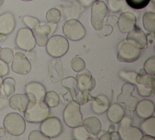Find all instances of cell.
Wrapping results in <instances>:
<instances>
[{
  "label": "cell",
  "mask_w": 155,
  "mask_h": 140,
  "mask_svg": "<svg viewBox=\"0 0 155 140\" xmlns=\"http://www.w3.org/2000/svg\"><path fill=\"white\" fill-rule=\"evenodd\" d=\"M126 40L129 44L140 49H146L148 47V38L146 34L136 27L128 33Z\"/></svg>",
  "instance_id": "16"
},
{
  "label": "cell",
  "mask_w": 155,
  "mask_h": 140,
  "mask_svg": "<svg viewBox=\"0 0 155 140\" xmlns=\"http://www.w3.org/2000/svg\"><path fill=\"white\" fill-rule=\"evenodd\" d=\"M71 64L72 69L76 72L82 71L85 68V61L80 57H75L73 58V60H71Z\"/></svg>",
  "instance_id": "36"
},
{
  "label": "cell",
  "mask_w": 155,
  "mask_h": 140,
  "mask_svg": "<svg viewBox=\"0 0 155 140\" xmlns=\"http://www.w3.org/2000/svg\"><path fill=\"white\" fill-rule=\"evenodd\" d=\"M128 6L132 9L141 10L145 8L151 0H125Z\"/></svg>",
  "instance_id": "33"
},
{
  "label": "cell",
  "mask_w": 155,
  "mask_h": 140,
  "mask_svg": "<svg viewBox=\"0 0 155 140\" xmlns=\"http://www.w3.org/2000/svg\"><path fill=\"white\" fill-rule=\"evenodd\" d=\"M16 21L14 15L7 12L0 15V34L9 35L14 31Z\"/></svg>",
  "instance_id": "19"
},
{
  "label": "cell",
  "mask_w": 155,
  "mask_h": 140,
  "mask_svg": "<svg viewBox=\"0 0 155 140\" xmlns=\"http://www.w3.org/2000/svg\"><path fill=\"white\" fill-rule=\"evenodd\" d=\"M137 18L135 15L130 12H125L120 15L117 24L120 31L122 33H129L136 27Z\"/></svg>",
  "instance_id": "18"
},
{
  "label": "cell",
  "mask_w": 155,
  "mask_h": 140,
  "mask_svg": "<svg viewBox=\"0 0 155 140\" xmlns=\"http://www.w3.org/2000/svg\"><path fill=\"white\" fill-rule=\"evenodd\" d=\"M4 0H0V8H1V6H2V4H4Z\"/></svg>",
  "instance_id": "53"
},
{
  "label": "cell",
  "mask_w": 155,
  "mask_h": 140,
  "mask_svg": "<svg viewBox=\"0 0 155 140\" xmlns=\"http://www.w3.org/2000/svg\"><path fill=\"white\" fill-rule=\"evenodd\" d=\"M61 85L69 92L73 101L78 103L80 105H84L89 100V94L84 93L79 90L77 84L76 79L73 77H68L61 80Z\"/></svg>",
  "instance_id": "10"
},
{
  "label": "cell",
  "mask_w": 155,
  "mask_h": 140,
  "mask_svg": "<svg viewBox=\"0 0 155 140\" xmlns=\"http://www.w3.org/2000/svg\"><path fill=\"white\" fill-rule=\"evenodd\" d=\"M4 127L10 135L19 136L25 131V119L17 113H10L4 118Z\"/></svg>",
  "instance_id": "3"
},
{
  "label": "cell",
  "mask_w": 155,
  "mask_h": 140,
  "mask_svg": "<svg viewBox=\"0 0 155 140\" xmlns=\"http://www.w3.org/2000/svg\"><path fill=\"white\" fill-rule=\"evenodd\" d=\"M140 130L143 133L155 137V118L150 116L145 119L140 125Z\"/></svg>",
  "instance_id": "27"
},
{
  "label": "cell",
  "mask_w": 155,
  "mask_h": 140,
  "mask_svg": "<svg viewBox=\"0 0 155 140\" xmlns=\"http://www.w3.org/2000/svg\"><path fill=\"white\" fill-rule=\"evenodd\" d=\"M140 55L141 49L129 44L127 40L122 41L118 46L117 60L120 62H134L140 58Z\"/></svg>",
  "instance_id": "9"
},
{
  "label": "cell",
  "mask_w": 155,
  "mask_h": 140,
  "mask_svg": "<svg viewBox=\"0 0 155 140\" xmlns=\"http://www.w3.org/2000/svg\"><path fill=\"white\" fill-rule=\"evenodd\" d=\"M152 2H153V3H154V2H155V0H152Z\"/></svg>",
  "instance_id": "55"
},
{
  "label": "cell",
  "mask_w": 155,
  "mask_h": 140,
  "mask_svg": "<svg viewBox=\"0 0 155 140\" xmlns=\"http://www.w3.org/2000/svg\"><path fill=\"white\" fill-rule=\"evenodd\" d=\"M118 132L120 139L123 140H141L143 133L140 128L131 125L132 120L129 116H124L119 122Z\"/></svg>",
  "instance_id": "6"
},
{
  "label": "cell",
  "mask_w": 155,
  "mask_h": 140,
  "mask_svg": "<svg viewBox=\"0 0 155 140\" xmlns=\"http://www.w3.org/2000/svg\"><path fill=\"white\" fill-rule=\"evenodd\" d=\"M23 113L28 122L40 123L49 116L50 109L44 101H29Z\"/></svg>",
  "instance_id": "1"
},
{
  "label": "cell",
  "mask_w": 155,
  "mask_h": 140,
  "mask_svg": "<svg viewBox=\"0 0 155 140\" xmlns=\"http://www.w3.org/2000/svg\"><path fill=\"white\" fill-rule=\"evenodd\" d=\"M113 27L104 22L102 29L97 31V34L98 35V36H100L101 38L106 37L109 36V35H111L112 32H113Z\"/></svg>",
  "instance_id": "40"
},
{
  "label": "cell",
  "mask_w": 155,
  "mask_h": 140,
  "mask_svg": "<svg viewBox=\"0 0 155 140\" xmlns=\"http://www.w3.org/2000/svg\"><path fill=\"white\" fill-rule=\"evenodd\" d=\"M29 102V98L25 94H17L10 96L8 100V105L12 109L24 112L28 105Z\"/></svg>",
  "instance_id": "22"
},
{
  "label": "cell",
  "mask_w": 155,
  "mask_h": 140,
  "mask_svg": "<svg viewBox=\"0 0 155 140\" xmlns=\"http://www.w3.org/2000/svg\"><path fill=\"white\" fill-rule=\"evenodd\" d=\"M22 21L24 24H25L28 28L30 29L31 30H34V29H35L37 27L40 25V21L38 20V18L31 17V16H24Z\"/></svg>",
  "instance_id": "35"
},
{
  "label": "cell",
  "mask_w": 155,
  "mask_h": 140,
  "mask_svg": "<svg viewBox=\"0 0 155 140\" xmlns=\"http://www.w3.org/2000/svg\"><path fill=\"white\" fill-rule=\"evenodd\" d=\"M49 73L53 82H58L62 79L63 68L60 58H54L49 64Z\"/></svg>",
  "instance_id": "23"
},
{
  "label": "cell",
  "mask_w": 155,
  "mask_h": 140,
  "mask_svg": "<svg viewBox=\"0 0 155 140\" xmlns=\"http://www.w3.org/2000/svg\"><path fill=\"white\" fill-rule=\"evenodd\" d=\"M6 133L7 132L4 128H0V138L6 136Z\"/></svg>",
  "instance_id": "50"
},
{
  "label": "cell",
  "mask_w": 155,
  "mask_h": 140,
  "mask_svg": "<svg viewBox=\"0 0 155 140\" xmlns=\"http://www.w3.org/2000/svg\"><path fill=\"white\" fill-rule=\"evenodd\" d=\"M136 114L140 118L146 119L154 113V104L153 102L148 99H144L139 101L135 107Z\"/></svg>",
  "instance_id": "21"
},
{
  "label": "cell",
  "mask_w": 155,
  "mask_h": 140,
  "mask_svg": "<svg viewBox=\"0 0 155 140\" xmlns=\"http://www.w3.org/2000/svg\"><path fill=\"white\" fill-rule=\"evenodd\" d=\"M7 97L3 94H0V110H2L6 108V107L8 105V100Z\"/></svg>",
  "instance_id": "43"
},
{
  "label": "cell",
  "mask_w": 155,
  "mask_h": 140,
  "mask_svg": "<svg viewBox=\"0 0 155 140\" xmlns=\"http://www.w3.org/2000/svg\"><path fill=\"white\" fill-rule=\"evenodd\" d=\"M122 7V2L119 0H108V8L111 12H119Z\"/></svg>",
  "instance_id": "41"
},
{
  "label": "cell",
  "mask_w": 155,
  "mask_h": 140,
  "mask_svg": "<svg viewBox=\"0 0 155 140\" xmlns=\"http://www.w3.org/2000/svg\"><path fill=\"white\" fill-rule=\"evenodd\" d=\"M135 88V85L129 83H124L122 87L121 94L117 97V101L119 103L124 105L126 108L130 112L135 111L136 105L139 102L138 98L133 96Z\"/></svg>",
  "instance_id": "11"
},
{
  "label": "cell",
  "mask_w": 155,
  "mask_h": 140,
  "mask_svg": "<svg viewBox=\"0 0 155 140\" xmlns=\"http://www.w3.org/2000/svg\"><path fill=\"white\" fill-rule=\"evenodd\" d=\"M100 140H109V139H111V137H110V134L109 133H107V132H105L103 135H101V136L99 137Z\"/></svg>",
  "instance_id": "47"
},
{
  "label": "cell",
  "mask_w": 155,
  "mask_h": 140,
  "mask_svg": "<svg viewBox=\"0 0 155 140\" xmlns=\"http://www.w3.org/2000/svg\"><path fill=\"white\" fill-rule=\"evenodd\" d=\"M21 1H23V2H30V1H32V0H21Z\"/></svg>",
  "instance_id": "54"
},
{
  "label": "cell",
  "mask_w": 155,
  "mask_h": 140,
  "mask_svg": "<svg viewBox=\"0 0 155 140\" xmlns=\"http://www.w3.org/2000/svg\"><path fill=\"white\" fill-rule=\"evenodd\" d=\"M137 72L135 71H120L119 72V77L124 81H126L127 83L135 85L136 77Z\"/></svg>",
  "instance_id": "34"
},
{
  "label": "cell",
  "mask_w": 155,
  "mask_h": 140,
  "mask_svg": "<svg viewBox=\"0 0 155 140\" xmlns=\"http://www.w3.org/2000/svg\"><path fill=\"white\" fill-rule=\"evenodd\" d=\"M12 71L18 75L28 74L31 69V65L28 58L23 53L18 52L14 55L12 62Z\"/></svg>",
  "instance_id": "15"
},
{
  "label": "cell",
  "mask_w": 155,
  "mask_h": 140,
  "mask_svg": "<svg viewBox=\"0 0 155 140\" xmlns=\"http://www.w3.org/2000/svg\"><path fill=\"white\" fill-rule=\"evenodd\" d=\"M1 49H2V48H1V47H0V52H1Z\"/></svg>",
  "instance_id": "56"
},
{
  "label": "cell",
  "mask_w": 155,
  "mask_h": 140,
  "mask_svg": "<svg viewBox=\"0 0 155 140\" xmlns=\"http://www.w3.org/2000/svg\"><path fill=\"white\" fill-rule=\"evenodd\" d=\"M64 36L73 41H79L85 37L86 31L83 24L76 18L68 19L63 25Z\"/></svg>",
  "instance_id": "8"
},
{
  "label": "cell",
  "mask_w": 155,
  "mask_h": 140,
  "mask_svg": "<svg viewBox=\"0 0 155 140\" xmlns=\"http://www.w3.org/2000/svg\"><path fill=\"white\" fill-rule=\"evenodd\" d=\"M15 85L16 82L13 78L7 77L3 79L2 94H3L7 97H9L14 94L15 91Z\"/></svg>",
  "instance_id": "29"
},
{
  "label": "cell",
  "mask_w": 155,
  "mask_h": 140,
  "mask_svg": "<svg viewBox=\"0 0 155 140\" xmlns=\"http://www.w3.org/2000/svg\"><path fill=\"white\" fill-rule=\"evenodd\" d=\"M92 110L96 114H102L105 113L108 109L110 102L106 96L101 95L94 98H92Z\"/></svg>",
  "instance_id": "24"
},
{
  "label": "cell",
  "mask_w": 155,
  "mask_h": 140,
  "mask_svg": "<svg viewBox=\"0 0 155 140\" xmlns=\"http://www.w3.org/2000/svg\"><path fill=\"white\" fill-rule=\"evenodd\" d=\"M143 25L144 29L149 33H154L155 30L154 12H146L143 16Z\"/></svg>",
  "instance_id": "28"
},
{
  "label": "cell",
  "mask_w": 155,
  "mask_h": 140,
  "mask_svg": "<svg viewBox=\"0 0 155 140\" xmlns=\"http://www.w3.org/2000/svg\"><path fill=\"white\" fill-rule=\"evenodd\" d=\"M141 140H155V139L154 137L148 135H143L141 137Z\"/></svg>",
  "instance_id": "49"
},
{
  "label": "cell",
  "mask_w": 155,
  "mask_h": 140,
  "mask_svg": "<svg viewBox=\"0 0 155 140\" xmlns=\"http://www.w3.org/2000/svg\"><path fill=\"white\" fill-rule=\"evenodd\" d=\"M43 101L49 108H54L60 104V97L54 91H49L46 92Z\"/></svg>",
  "instance_id": "30"
},
{
  "label": "cell",
  "mask_w": 155,
  "mask_h": 140,
  "mask_svg": "<svg viewBox=\"0 0 155 140\" xmlns=\"http://www.w3.org/2000/svg\"><path fill=\"white\" fill-rule=\"evenodd\" d=\"M117 20H118V18H117L116 16L115 15H110L107 18L106 23L108 24V25H111L113 28H114L117 24Z\"/></svg>",
  "instance_id": "44"
},
{
  "label": "cell",
  "mask_w": 155,
  "mask_h": 140,
  "mask_svg": "<svg viewBox=\"0 0 155 140\" xmlns=\"http://www.w3.org/2000/svg\"><path fill=\"white\" fill-rule=\"evenodd\" d=\"M139 95L142 97H149L154 90V75L147 73L144 69H141L135 80Z\"/></svg>",
  "instance_id": "5"
},
{
  "label": "cell",
  "mask_w": 155,
  "mask_h": 140,
  "mask_svg": "<svg viewBox=\"0 0 155 140\" xmlns=\"http://www.w3.org/2000/svg\"><path fill=\"white\" fill-rule=\"evenodd\" d=\"M82 125L86 129L88 133L94 136H98V134L102 129L101 121L97 117H90L82 122Z\"/></svg>",
  "instance_id": "26"
},
{
  "label": "cell",
  "mask_w": 155,
  "mask_h": 140,
  "mask_svg": "<svg viewBox=\"0 0 155 140\" xmlns=\"http://www.w3.org/2000/svg\"><path fill=\"white\" fill-rule=\"evenodd\" d=\"M41 123V131L50 138L59 136L62 132V125L57 117H48Z\"/></svg>",
  "instance_id": "13"
},
{
  "label": "cell",
  "mask_w": 155,
  "mask_h": 140,
  "mask_svg": "<svg viewBox=\"0 0 155 140\" xmlns=\"http://www.w3.org/2000/svg\"><path fill=\"white\" fill-rule=\"evenodd\" d=\"M6 38H7L6 35L0 34V44H1V43H3L5 40H6Z\"/></svg>",
  "instance_id": "51"
},
{
  "label": "cell",
  "mask_w": 155,
  "mask_h": 140,
  "mask_svg": "<svg viewBox=\"0 0 155 140\" xmlns=\"http://www.w3.org/2000/svg\"><path fill=\"white\" fill-rule=\"evenodd\" d=\"M32 32L36 45L41 47H45L49 40V36L51 34L50 26L48 24H44L42 25L40 24V25L32 30Z\"/></svg>",
  "instance_id": "20"
},
{
  "label": "cell",
  "mask_w": 155,
  "mask_h": 140,
  "mask_svg": "<svg viewBox=\"0 0 155 140\" xmlns=\"http://www.w3.org/2000/svg\"><path fill=\"white\" fill-rule=\"evenodd\" d=\"M107 115L110 122L114 124H118L125 115V111L119 104L114 103L109 105L107 110Z\"/></svg>",
  "instance_id": "25"
},
{
  "label": "cell",
  "mask_w": 155,
  "mask_h": 140,
  "mask_svg": "<svg viewBox=\"0 0 155 140\" xmlns=\"http://www.w3.org/2000/svg\"><path fill=\"white\" fill-rule=\"evenodd\" d=\"M64 121L70 128L82 125L83 117L80 110V105L74 101L69 102L63 112Z\"/></svg>",
  "instance_id": "4"
},
{
  "label": "cell",
  "mask_w": 155,
  "mask_h": 140,
  "mask_svg": "<svg viewBox=\"0 0 155 140\" xmlns=\"http://www.w3.org/2000/svg\"><path fill=\"white\" fill-rule=\"evenodd\" d=\"M61 12L57 8L49 10L46 14V19L50 23H58L61 19Z\"/></svg>",
  "instance_id": "32"
},
{
  "label": "cell",
  "mask_w": 155,
  "mask_h": 140,
  "mask_svg": "<svg viewBox=\"0 0 155 140\" xmlns=\"http://www.w3.org/2000/svg\"><path fill=\"white\" fill-rule=\"evenodd\" d=\"M29 140H50L51 138L45 135L41 131H33L29 135Z\"/></svg>",
  "instance_id": "39"
},
{
  "label": "cell",
  "mask_w": 155,
  "mask_h": 140,
  "mask_svg": "<svg viewBox=\"0 0 155 140\" xmlns=\"http://www.w3.org/2000/svg\"><path fill=\"white\" fill-rule=\"evenodd\" d=\"M2 83H3V79L2 77H0V94L2 93Z\"/></svg>",
  "instance_id": "52"
},
{
  "label": "cell",
  "mask_w": 155,
  "mask_h": 140,
  "mask_svg": "<svg viewBox=\"0 0 155 140\" xmlns=\"http://www.w3.org/2000/svg\"><path fill=\"white\" fill-rule=\"evenodd\" d=\"M45 47L48 54L51 57L61 58L68 51L69 43L66 37L54 35L48 40Z\"/></svg>",
  "instance_id": "2"
},
{
  "label": "cell",
  "mask_w": 155,
  "mask_h": 140,
  "mask_svg": "<svg viewBox=\"0 0 155 140\" xmlns=\"http://www.w3.org/2000/svg\"><path fill=\"white\" fill-rule=\"evenodd\" d=\"M143 69L147 73L151 75H155V57L150 58L144 63Z\"/></svg>",
  "instance_id": "38"
},
{
  "label": "cell",
  "mask_w": 155,
  "mask_h": 140,
  "mask_svg": "<svg viewBox=\"0 0 155 140\" xmlns=\"http://www.w3.org/2000/svg\"><path fill=\"white\" fill-rule=\"evenodd\" d=\"M9 72V66L6 62L0 59V77L6 76Z\"/></svg>",
  "instance_id": "42"
},
{
  "label": "cell",
  "mask_w": 155,
  "mask_h": 140,
  "mask_svg": "<svg viewBox=\"0 0 155 140\" xmlns=\"http://www.w3.org/2000/svg\"><path fill=\"white\" fill-rule=\"evenodd\" d=\"M107 13V6L105 2L101 0L94 2L91 10V23L95 30L98 31L102 29Z\"/></svg>",
  "instance_id": "7"
},
{
  "label": "cell",
  "mask_w": 155,
  "mask_h": 140,
  "mask_svg": "<svg viewBox=\"0 0 155 140\" xmlns=\"http://www.w3.org/2000/svg\"><path fill=\"white\" fill-rule=\"evenodd\" d=\"M14 58V53L10 48H4L0 52V59L7 64L11 63Z\"/></svg>",
  "instance_id": "37"
},
{
  "label": "cell",
  "mask_w": 155,
  "mask_h": 140,
  "mask_svg": "<svg viewBox=\"0 0 155 140\" xmlns=\"http://www.w3.org/2000/svg\"><path fill=\"white\" fill-rule=\"evenodd\" d=\"M15 42L18 49L25 52L32 51L36 45L33 32L28 28H21L18 31Z\"/></svg>",
  "instance_id": "12"
},
{
  "label": "cell",
  "mask_w": 155,
  "mask_h": 140,
  "mask_svg": "<svg viewBox=\"0 0 155 140\" xmlns=\"http://www.w3.org/2000/svg\"><path fill=\"white\" fill-rule=\"evenodd\" d=\"M76 82L79 90L85 94H89L96 86V81L93 78L92 73L85 68L77 72Z\"/></svg>",
  "instance_id": "14"
},
{
  "label": "cell",
  "mask_w": 155,
  "mask_h": 140,
  "mask_svg": "<svg viewBox=\"0 0 155 140\" xmlns=\"http://www.w3.org/2000/svg\"><path fill=\"white\" fill-rule=\"evenodd\" d=\"M25 92L29 101H43L47 92L41 83L32 82L25 85Z\"/></svg>",
  "instance_id": "17"
},
{
  "label": "cell",
  "mask_w": 155,
  "mask_h": 140,
  "mask_svg": "<svg viewBox=\"0 0 155 140\" xmlns=\"http://www.w3.org/2000/svg\"><path fill=\"white\" fill-rule=\"evenodd\" d=\"M110 137H111V139H120V134L117 131H112L110 133Z\"/></svg>",
  "instance_id": "46"
},
{
  "label": "cell",
  "mask_w": 155,
  "mask_h": 140,
  "mask_svg": "<svg viewBox=\"0 0 155 140\" xmlns=\"http://www.w3.org/2000/svg\"><path fill=\"white\" fill-rule=\"evenodd\" d=\"M90 135H91L83 125L73 128V136L74 139L77 140H86L91 138Z\"/></svg>",
  "instance_id": "31"
},
{
  "label": "cell",
  "mask_w": 155,
  "mask_h": 140,
  "mask_svg": "<svg viewBox=\"0 0 155 140\" xmlns=\"http://www.w3.org/2000/svg\"><path fill=\"white\" fill-rule=\"evenodd\" d=\"M96 0H80V2L81 4L85 7H88L90 6L91 4L94 3V2H95Z\"/></svg>",
  "instance_id": "45"
},
{
  "label": "cell",
  "mask_w": 155,
  "mask_h": 140,
  "mask_svg": "<svg viewBox=\"0 0 155 140\" xmlns=\"http://www.w3.org/2000/svg\"><path fill=\"white\" fill-rule=\"evenodd\" d=\"M50 26L51 28V34L54 33V32H55L56 29H57V23H49L48 24Z\"/></svg>",
  "instance_id": "48"
}]
</instances>
